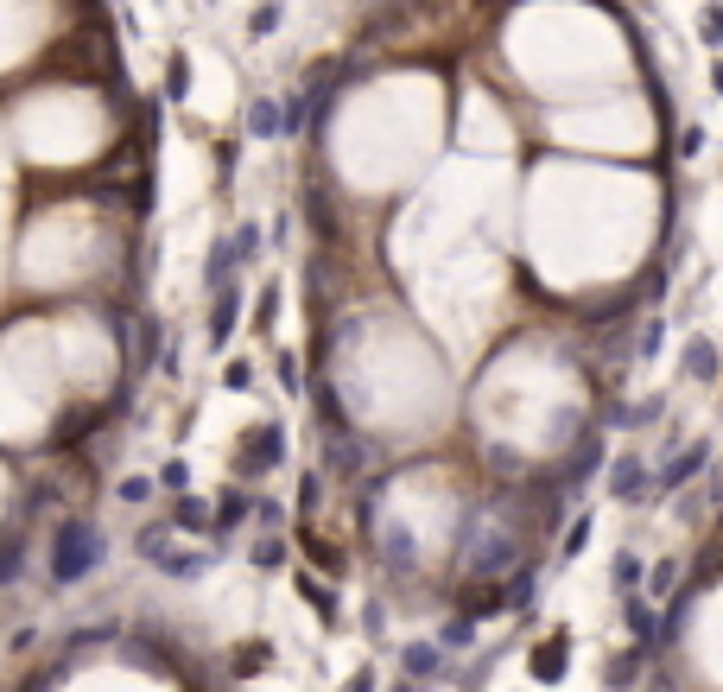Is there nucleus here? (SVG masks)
<instances>
[{"instance_id": "f257e3e1", "label": "nucleus", "mask_w": 723, "mask_h": 692, "mask_svg": "<svg viewBox=\"0 0 723 692\" xmlns=\"http://www.w3.org/2000/svg\"><path fill=\"white\" fill-rule=\"evenodd\" d=\"M96 559H102V534H96L89 521H64V527L51 534V553H45L51 584H76L83 572H96Z\"/></svg>"}, {"instance_id": "f03ea898", "label": "nucleus", "mask_w": 723, "mask_h": 692, "mask_svg": "<svg viewBox=\"0 0 723 692\" xmlns=\"http://www.w3.org/2000/svg\"><path fill=\"white\" fill-rule=\"evenodd\" d=\"M565 648H572V635H552L540 655H534V673H540V680H559V667H565Z\"/></svg>"}, {"instance_id": "7ed1b4c3", "label": "nucleus", "mask_w": 723, "mask_h": 692, "mask_svg": "<svg viewBox=\"0 0 723 692\" xmlns=\"http://www.w3.org/2000/svg\"><path fill=\"white\" fill-rule=\"evenodd\" d=\"M248 134H254V141L280 134V109H273V102H254V109H248Z\"/></svg>"}, {"instance_id": "20e7f679", "label": "nucleus", "mask_w": 723, "mask_h": 692, "mask_svg": "<svg viewBox=\"0 0 723 692\" xmlns=\"http://www.w3.org/2000/svg\"><path fill=\"white\" fill-rule=\"evenodd\" d=\"M229 330H235V292L222 287V299H217V325H210V337H217V343H222Z\"/></svg>"}, {"instance_id": "39448f33", "label": "nucleus", "mask_w": 723, "mask_h": 692, "mask_svg": "<svg viewBox=\"0 0 723 692\" xmlns=\"http://www.w3.org/2000/svg\"><path fill=\"white\" fill-rule=\"evenodd\" d=\"M13 572H20V534L0 541V584H13Z\"/></svg>"}, {"instance_id": "423d86ee", "label": "nucleus", "mask_w": 723, "mask_h": 692, "mask_svg": "<svg viewBox=\"0 0 723 692\" xmlns=\"http://www.w3.org/2000/svg\"><path fill=\"white\" fill-rule=\"evenodd\" d=\"M686 363L698 368V375H711V363H718V356H711V343H691V350H686Z\"/></svg>"}, {"instance_id": "0eeeda50", "label": "nucleus", "mask_w": 723, "mask_h": 692, "mask_svg": "<svg viewBox=\"0 0 723 692\" xmlns=\"http://www.w3.org/2000/svg\"><path fill=\"white\" fill-rule=\"evenodd\" d=\"M273 26H280V7H260V13H254V38H267Z\"/></svg>"}, {"instance_id": "6e6552de", "label": "nucleus", "mask_w": 723, "mask_h": 692, "mask_svg": "<svg viewBox=\"0 0 723 692\" xmlns=\"http://www.w3.org/2000/svg\"><path fill=\"white\" fill-rule=\"evenodd\" d=\"M704 38H711V45H723V7H711V13H704Z\"/></svg>"}, {"instance_id": "1a4fd4ad", "label": "nucleus", "mask_w": 723, "mask_h": 692, "mask_svg": "<svg viewBox=\"0 0 723 692\" xmlns=\"http://www.w3.org/2000/svg\"><path fill=\"white\" fill-rule=\"evenodd\" d=\"M179 521L184 527H204V502H179Z\"/></svg>"}]
</instances>
